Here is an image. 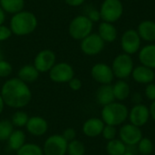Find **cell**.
Instances as JSON below:
<instances>
[{"mask_svg":"<svg viewBox=\"0 0 155 155\" xmlns=\"http://www.w3.org/2000/svg\"><path fill=\"white\" fill-rule=\"evenodd\" d=\"M66 153L68 155H84L85 146L81 141L74 139L71 142H68Z\"/></svg>","mask_w":155,"mask_h":155,"instance_id":"83f0119b","label":"cell"},{"mask_svg":"<svg viewBox=\"0 0 155 155\" xmlns=\"http://www.w3.org/2000/svg\"><path fill=\"white\" fill-rule=\"evenodd\" d=\"M113 92L116 101L124 102L125 101L131 94V87L129 84L124 80H118L113 85Z\"/></svg>","mask_w":155,"mask_h":155,"instance_id":"603a6c76","label":"cell"},{"mask_svg":"<svg viewBox=\"0 0 155 155\" xmlns=\"http://www.w3.org/2000/svg\"><path fill=\"white\" fill-rule=\"evenodd\" d=\"M93 28L94 23L85 15H79L71 20L68 26V33L73 39L81 41L92 34Z\"/></svg>","mask_w":155,"mask_h":155,"instance_id":"277c9868","label":"cell"},{"mask_svg":"<svg viewBox=\"0 0 155 155\" xmlns=\"http://www.w3.org/2000/svg\"><path fill=\"white\" fill-rule=\"evenodd\" d=\"M68 85L73 91H79L82 88V81L79 78L74 77L68 82Z\"/></svg>","mask_w":155,"mask_h":155,"instance_id":"74e56055","label":"cell"},{"mask_svg":"<svg viewBox=\"0 0 155 155\" xmlns=\"http://www.w3.org/2000/svg\"><path fill=\"white\" fill-rule=\"evenodd\" d=\"M129 109L121 102H114L103 106L101 112V119L104 124L112 126L123 125L128 119Z\"/></svg>","mask_w":155,"mask_h":155,"instance_id":"3957f363","label":"cell"},{"mask_svg":"<svg viewBox=\"0 0 155 155\" xmlns=\"http://www.w3.org/2000/svg\"><path fill=\"white\" fill-rule=\"evenodd\" d=\"M104 123L101 118L92 117L87 119L83 124V133L85 136L90 138H95L102 134L104 127Z\"/></svg>","mask_w":155,"mask_h":155,"instance_id":"2e32d148","label":"cell"},{"mask_svg":"<svg viewBox=\"0 0 155 155\" xmlns=\"http://www.w3.org/2000/svg\"><path fill=\"white\" fill-rule=\"evenodd\" d=\"M99 12L102 21L114 24L122 17L124 5L121 0H104Z\"/></svg>","mask_w":155,"mask_h":155,"instance_id":"8992f818","label":"cell"},{"mask_svg":"<svg viewBox=\"0 0 155 155\" xmlns=\"http://www.w3.org/2000/svg\"><path fill=\"white\" fill-rule=\"evenodd\" d=\"M136 146L137 151L142 155H150L154 149V144L153 141L148 137H143Z\"/></svg>","mask_w":155,"mask_h":155,"instance_id":"f1b7e54d","label":"cell"},{"mask_svg":"<svg viewBox=\"0 0 155 155\" xmlns=\"http://www.w3.org/2000/svg\"><path fill=\"white\" fill-rule=\"evenodd\" d=\"M96 102L98 104L104 106L109 104H112L115 101L114 92H113V85L112 84H103L101 85L96 92Z\"/></svg>","mask_w":155,"mask_h":155,"instance_id":"44dd1931","label":"cell"},{"mask_svg":"<svg viewBox=\"0 0 155 155\" xmlns=\"http://www.w3.org/2000/svg\"><path fill=\"white\" fill-rule=\"evenodd\" d=\"M56 64V55L50 49L41 50L34 58V66L39 73H47Z\"/></svg>","mask_w":155,"mask_h":155,"instance_id":"7c38bea8","label":"cell"},{"mask_svg":"<svg viewBox=\"0 0 155 155\" xmlns=\"http://www.w3.org/2000/svg\"><path fill=\"white\" fill-rule=\"evenodd\" d=\"M93 23L98 22L99 20H101V15H100V12L99 10L95 9V8H91L88 9L85 15Z\"/></svg>","mask_w":155,"mask_h":155,"instance_id":"d590c367","label":"cell"},{"mask_svg":"<svg viewBox=\"0 0 155 155\" xmlns=\"http://www.w3.org/2000/svg\"><path fill=\"white\" fill-rule=\"evenodd\" d=\"M62 136H63L67 142H71V141H73V140L75 139V137H76V132H75V130L73 129V128H67V129H65V130L63 132Z\"/></svg>","mask_w":155,"mask_h":155,"instance_id":"8d00e7d4","label":"cell"},{"mask_svg":"<svg viewBox=\"0 0 155 155\" xmlns=\"http://www.w3.org/2000/svg\"><path fill=\"white\" fill-rule=\"evenodd\" d=\"M143 95L140 93H134L131 95V102L134 105H137V104H143Z\"/></svg>","mask_w":155,"mask_h":155,"instance_id":"f35d334b","label":"cell"},{"mask_svg":"<svg viewBox=\"0 0 155 155\" xmlns=\"http://www.w3.org/2000/svg\"><path fill=\"white\" fill-rule=\"evenodd\" d=\"M39 72L34 66V64H25L17 73V77L25 84H32L35 82L39 77Z\"/></svg>","mask_w":155,"mask_h":155,"instance_id":"7402d4cb","label":"cell"},{"mask_svg":"<svg viewBox=\"0 0 155 155\" xmlns=\"http://www.w3.org/2000/svg\"><path fill=\"white\" fill-rule=\"evenodd\" d=\"M105 149L108 155H123L126 152L127 146L120 139H114L108 141Z\"/></svg>","mask_w":155,"mask_h":155,"instance_id":"484cf974","label":"cell"},{"mask_svg":"<svg viewBox=\"0 0 155 155\" xmlns=\"http://www.w3.org/2000/svg\"><path fill=\"white\" fill-rule=\"evenodd\" d=\"M144 95L145 97L149 100L153 102L155 101V84L151 83L146 85L145 90H144Z\"/></svg>","mask_w":155,"mask_h":155,"instance_id":"e575fe53","label":"cell"},{"mask_svg":"<svg viewBox=\"0 0 155 155\" xmlns=\"http://www.w3.org/2000/svg\"><path fill=\"white\" fill-rule=\"evenodd\" d=\"M116 134H117L116 127L112 126V125L105 124L104 127V129H103V132H102V134L101 135L104 137V139H105L107 141H111V140L115 139Z\"/></svg>","mask_w":155,"mask_h":155,"instance_id":"1f68e13d","label":"cell"},{"mask_svg":"<svg viewBox=\"0 0 155 155\" xmlns=\"http://www.w3.org/2000/svg\"><path fill=\"white\" fill-rule=\"evenodd\" d=\"M29 116L26 113L23 111H16L13 115H12V120L11 123L15 127L21 128V127H25L27 122H28Z\"/></svg>","mask_w":155,"mask_h":155,"instance_id":"4dcf8cb0","label":"cell"},{"mask_svg":"<svg viewBox=\"0 0 155 155\" xmlns=\"http://www.w3.org/2000/svg\"><path fill=\"white\" fill-rule=\"evenodd\" d=\"M141 64L155 69V44H149L142 47L138 54Z\"/></svg>","mask_w":155,"mask_h":155,"instance_id":"ac0fdd59","label":"cell"},{"mask_svg":"<svg viewBox=\"0 0 155 155\" xmlns=\"http://www.w3.org/2000/svg\"><path fill=\"white\" fill-rule=\"evenodd\" d=\"M12 73H13L12 64L4 59L0 60V78L8 77L9 75H11Z\"/></svg>","mask_w":155,"mask_h":155,"instance_id":"d6a6232c","label":"cell"},{"mask_svg":"<svg viewBox=\"0 0 155 155\" xmlns=\"http://www.w3.org/2000/svg\"><path fill=\"white\" fill-rule=\"evenodd\" d=\"M0 153H1V146H0Z\"/></svg>","mask_w":155,"mask_h":155,"instance_id":"bcb514c9","label":"cell"},{"mask_svg":"<svg viewBox=\"0 0 155 155\" xmlns=\"http://www.w3.org/2000/svg\"><path fill=\"white\" fill-rule=\"evenodd\" d=\"M5 20H6V13L0 6V25H5Z\"/></svg>","mask_w":155,"mask_h":155,"instance_id":"60d3db41","label":"cell"},{"mask_svg":"<svg viewBox=\"0 0 155 155\" xmlns=\"http://www.w3.org/2000/svg\"><path fill=\"white\" fill-rule=\"evenodd\" d=\"M123 155H135V154H134V152H132V151H130V150L126 149V152H125V153H124Z\"/></svg>","mask_w":155,"mask_h":155,"instance_id":"ee69618b","label":"cell"},{"mask_svg":"<svg viewBox=\"0 0 155 155\" xmlns=\"http://www.w3.org/2000/svg\"><path fill=\"white\" fill-rule=\"evenodd\" d=\"M132 77L136 83L147 85L151 83H153L155 79V73L153 69L141 64L134 68Z\"/></svg>","mask_w":155,"mask_h":155,"instance_id":"e0dca14e","label":"cell"},{"mask_svg":"<svg viewBox=\"0 0 155 155\" xmlns=\"http://www.w3.org/2000/svg\"><path fill=\"white\" fill-rule=\"evenodd\" d=\"M142 39L134 29H128L126 30L121 38V46L124 54L132 55L136 54L141 49Z\"/></svg>","mask_w":155,"mask_h":155,"instance_id":"9c48e42d","label":"cell"},{"mask_svg":"<svg viewBox=\"0 0 155 155\" xmlns=\"http://www.w3.org/2000/svg\"><path fill=\"white\" fill-rule=\"evenodd\" d=\"M149 110H150V116H151V118L155 122V101L152 102V104L150 105Z\"/></svg>","mask_w":155,"mask_h":155,"instance_id":"b9f144b4","label":"cell"},{"mask_svg":"<svg viewBox=\"0 0 155 155\" xmlns=\"http://www.w3.org/2000/svg\"><path fill=\"white\" fill-rule=\"evenodd\" d=\"M2 59H3V53H2V50L0 48V60H2Z\"/></svg>","mask_w":155,"mask_h":155,"instance_id":"f6af8a7d","label":"cell"},{"mask_svg":"<svg viewBox=\"0 0 155 155\" xmlns=\"http://www.w3.org/2000/svg\"><path fill=\"white\" fill-rule=\"evenodd\" d=\"M67 145L68 142L62 134H53L44 143V155H65L67 153Z\"/></svg>","mask_w":155,"mask_h":155,"instance_id":"52a82bcc","label":"cell"},{"mask_svg":"<svg viewBox=\"0 0 155 155\" xmlns=\"http://www.w3.org/2000/svg\"><path fill=\"white\" fill-rule=\"evenodd\" d=\"M104 41L100 37L98 34L92 33L85 38L81 40L80 48L84 54L94 56L100 54L104 50Z\"/></svg>","mask_w":155,"mask_h":155,"instance_id":"30bf717a","label":"cell"},{"mask_svg":"<svg viewBox=\"0 0 155 155\" xmlns=\"http://www.w3.org/2000/svg\"><path fill=\"white\" fill-rule=\"evenodd\" d=\"M0 94L5 104L14 109L25 107L32 99V93L28 84L18 77L6 80L2 85Z\"/></svg>","mask_w":155,"mask_h":155,"instance_id":"6da1fadb","label":"cell"},{"mask_svg":"<svg viewBox=\"0 0 155 155\" xmlns=\"http://www.w3.org/2000/svg\"><path fill=\"white\" fill-rule=\"evenodd\" d=\"M38 25L36 15L27 10H23L12 15L9 27L15 36H25L35 31Z\"/></svg>","mask_w":155,"mask_h":155,"instance_id":"7a4b0ae2","label":"cell"},{"mask_svg":"<svg viewBox=\"0 0 155 155\" xmlns=\"http://www.w3.org/2000/svg\"><path fill=\"white\" fill-rule=\"evenodd\" d=\"M0 155H1V154H0ZM3 155H8V154H3Z\"/></svg>","mask_w":155,"mask_h":155,"instance_id":"7dc6e473","label":"cell"},{"mask_svg":"<svg viewBox=\"0 0 155 155\" xmlns=\"http://www.w3.org/2000/svg\"><path fill=\"white\" fill-rule=\"evenodd\" d=\"M119 137L126 146H136L143 136L140 127L132 124H125L119 130Z\"/></svg>","mask_w":155,"mask_h":155,"instance_id":"8fae6325","label":"cell"},{"mask_svg":"<svg viewBox=\"0 0 155 155\" xmlns=\"http://www.w3.org/2000/svg\"><path fill=\"white\" fill-rule=\"evenodd\" d=\"M16 155H44V152L43 148L35 143H25L16 151Z\"/></svg>","mask_w":155,"mask_h":155,"instance_id":"4316f807","label":"cell"},{"mask_svg":"<svg viewBox=\"0 0 155 155\" xmlns=\"http://www.w3.org/2000/svg\"><path fill=\"white\" fill-rule=\"evenodd\" d=\"M25 0H0V6L9 15H15L24 10Z\"/></svg>","mask_w":155,"mask_h":155,"instance_id":"cb8c5ba5","label":"cell"},{"mask_svg":"<svg viewBox=\"0 0 155 155\" xmlns=\"http://www.w3.org/2000/svg\"><path fill=\"white\" fill-rule=\"evenodd\" d=\"M91 75L93 79L101 85L111 84L114 78L112 67L104 63H97L94 64L91 69Z\"/></svg>","mask_w":155,"mask_h":155,"instance_id":"4fadbf2b","label":"cell"},{"mask_svg":"<svg viewBox=\"0 0 155 155\" xmlns=\"http://www.w3.org/2000/svg\"><path fill=\"white\" fill-rule=\"evenodd\" d=\"M64 1L65 2L66 5H68L69 6H72V7L80 6L85 2V0H64Z\"/></svg>","mask_w":155,"mask_h":155,"instance_id":"ab89813d","label":"cell"},{"mask_svg":"<svg viewBox=\"0 0 155 155\" xmlns=\"http://www.w3.org/2000/svg\"><path fill=\"white\" fill-rule=\"evenodd\" d=\"M111 67L114 77L119 80H124L132 75L134 68V60L127 54H120L114 57Z\"/></svg>","mask_w":155,"mask_h":155,"instance_id":"5b68a950","label":"cell"},{"mask_svg":"<svg viewBox=\"0 0 155 155\" xmlns=\"http://www.w3.org/2000/svg\"><path fill=\"white\" fill-rule=\"evenodd\" d=\"M27 132L33 136H42L48 130V124L46 120L41 116L29 117L25 125Z\"/></svg>","mask_w":155,"mask_h":155,"instance_id":"9a60e30c","label":"cell"},{"mask_svg":"<svg viewBox=\"0 0 155 155\" xmlns=\"http://www.w3.org/2000/svg\"><path fill=\"white\" fill-rule=\"evenodd\" d=\"M137 33L139 34L142 40L146 42L155 41V22L152 20L142 21L137 28Z\"/></svg>","mask_w":155,"mask_h":155,"instance_id":"ffe728a7","label":"cell"},{"mask_svg":"<svg viewBox=\"0 0 155 155\" xmlns=\"http://www.w3.org/2000/svg\"><path fill=\"white\" fill-rule=\"evenodd\" d=\"M12 35H13L9 25H0V43L7 41L8 39H10L12 37Z\"/></svg>","mask_w":155,"mask_h":155,"instance_id":"836d02e7","label":"cell"},{"mask_svg":"<svg viewBox=\"0 0 155 155\" xmlns=\"http://www.w3.org/2000/svg\"><path fill=\"white\" fill-rule=\"evenodd\" d=\"M48 73L50 79L58 84L68 83L74 77V70L73 66L65 62L56 63Z\"/></svg>","mask_w":155,"mask_h":155,"instance_id":"ba28073f","label":"cell"},{"mask_svg":"<svg viewBox=\"0 0 155 155\" xmlns=\"http://www.w3.org/2000/svg\"><path fill=\"white\" fill-rule=\"evenodd\" d=\"M5 103H4V100H3V98H2V96H1V94H0V114L3 113V110H4V107H5Z\"/></svg>","mask_w":155,"mask_h":155,"instance_id":"7bdbcfd3","label":"cell"},{"mask_svg":"<svg viewBox=\"0 0 155 155\" xmlns=\"http://www.w3.org/2000/svg\"><path fill=\"white\" fill-rule=\"evenodd\" d=\"M25 134L22 130H14L10 137L8 138V146L13 151L19 150L25 143Z\"/></svg>","mask_w":155,"mask_h":155,"instance_id":"d4e9b609","label":"cell"},{"mask_svg":"<svg viewBox=\"0 0 155 155\" xmlns=\"http://www.w3.org/2000/svg\"><path fill=\"white\" fill-rule=\"evenodd\" d=\"M150 118V110L149 107L145 104H141L134 105L131 110H129L128 119L130 121V124L137 127L142 128L143 126H144L148 123Z\"/></svg>","mask_w":155,"mask_h":155,"instance_id":"5bb4252c","label":"cell"},{"mask_svg":"<svg viewBox=\"0 0 155 155\" xmlns=\"http://www.w3.org/2000/svg\"><path fill=\"white\" fill-rule=\"evenodd\" d=\"M14 125L11 121L2 120L0 121V142L7 141L12 133L14 132Z\"/></svg>","mask_w":155,"mask_h":155,"instance_id":"f546056e","label":"cell"},{"mask_svg":"<svg viewBox=\"0 0 155 155\" xmlns=\"http://www.w3.org/2000/svg\"><path fill=\"white\" fill-rule=\"evenodd\" d=\"M104 43H113L116 40L118 33L116 27L112 23L102 21L98 26V33Z\"/></svg>","mask_w":155,"mask_h":155,"instance_id":"d6986e66","label":"cell"}]
</instances>
